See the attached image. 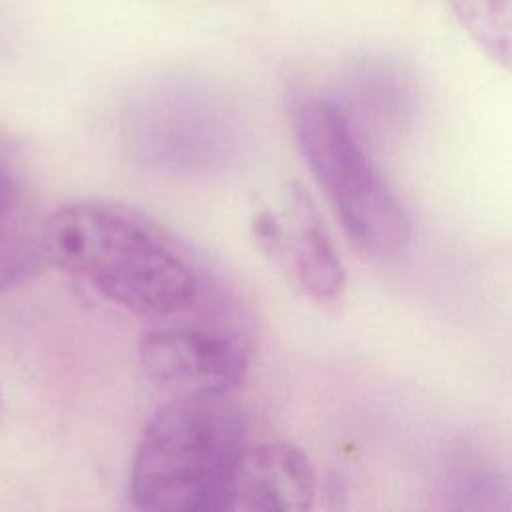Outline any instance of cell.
Listing matches in <instances>:
<instances>
[{
  "label": "cell",
  "instance_id": "cell-10",
  "mask_svg": "<svg viewBox=\"0 0 512 512\" xmlns=\"http://www.w3.org/2000/svg\"><path fill=\"white\" fill-rule=\"evenodd\" d=\"M252 236L258 242V246L262 248V252L274 256L278 252H284L286 248V240H284V230L278 224V220L274 218L272 212L268 210H260L252 216Z\"/></svg>",
  "mask_w": 512,
  "mask_h": 512
},
{
  "label": "cell",
  "instance_id": "cell-2",
  "mask_svg": "<svg viewBox=\"0 0 512 512\" xmlns=\"http://www.w3.org/2000/svg\"><path fill=\"white\" fill-rule=\"evenodd\" d=\"M246 448V418L230 394L176 396L150 418L136 444L132 502L164 512L228 510Z\"/></svg>",
  "mask_w": 512,
  "mask_h": 512
},
{
  "label": "cell",
  "instance_id": "cell-4",
  "mask_svg": "<svg viewBox=\"0 0 512 512\" xmlns=\"http://www.w3.org/2000/svg\"><path fill=\"white\" fill-rule=\"evenodd\" d=\"M138 360L150 382L176 396L230 394L246 380L250 364L242 338L196 326L144 332Z\"/></svg>",
  "mask_w": 512,
  "mask_h": 512
},
{
  "label": "cell",
  "instance_id": "cell-8",
  "mask_svg": "<svg viewBox=\"0 0 512 512\" xmlns=\"http://www.w3.org/2000/svg\"><path fill=\"white\" fill-rule=\"evenodd\" d=\"M472 42L500 68L512 72V0H448Z\"/></svg>",
  "mask_w": 512,
  "mask_h": 512
},
{
  "label": "cell",
  "instance_id": "cell-1",
  "mask_svg": "<svg viewBox=\"0 0 512 512\" xmlns=\"http://www.w3.org/2000/svg\"><path fill=\"white\" fill-rule=\"evenodd\" d=\"M42 248L48 262L132 314L172 316L198 294L192 266L166 240L106 204L74 202L56 210L42 230Z\"/></svg>",
  "mask_w": 512,
  "mask_h": 512
},
{
  "label": "cell",
  "instance_id": "cell-5",
  "mask_svg": "<svg viewBox=\"0 0 512 512\" xmlns=\"http://www.w3.org/2000/svg\"><path fill=\"white\" fill-rule=\"evenodd\" d=\"M316 472L302 448L268 442L246 448L232 480L228 510L292 512L312 508Z\"/></svg>",
  "mask_w": 512,
  "mask_h": 512
},
{
  "label": "cell",
  "instance_id": "cell-9",
  "mask_svg": "<svg viewBox=\"0 0 512 512\" xmlns=\"http://www.w3.org/2000/svg\"><path fill=\"white\" fill-rule=\"evenodd\" d=\"M44 262L42 240L36 242L20 232L0 228V292L38 274Z\"/></svg>",
  "mask_w": 512,
  "mask_h": 512
},
{
  "label": "cell",
  "instance_id": "cell-7",
  "mask_svg": "<svg viewBox=\"0 0 512 512\" xmlns=\"http://www.w3.org/2000/svg\"><path fill=\"white\" fill-rule=\"evenodd\" d=\"M438 498L454 510H512V472L476 448H452L442 460Z\"/></svg>",
  "mask_w": 512,
  "mask_h": 512
},
{
  "label": "cell",
  "instance_id": "cell-11",
  "mask_svg": "<svg viewBox=\"0 0 512 512\" xmlns=\"http://www.w3.org/2000/svg\"><path fill=\"white\" fill-rule=\"evenodd\" d=\"M20 200V184L8 164L0 158V216L10 212Z\"/></svg>",
  "mask_w": 512,
  "mask_h": 512
},
{
  "label": "cell",
  "instance_id": "cell-3",
  "mask_svg": "<svg viewBox=\"0 0 512 512\" xmlns=\"http://www.w3.org/2000/svg\"><path fill=\"white\" fill-rule=\"evenodd\" d=\"M294 130L346 236L374 258L402 254L412 240L410 214L366 152L348 110L328 96H310L296 108Z\"/></svg>",
  "mask_w": 512,
  "mask_h": 512
},
{
  "label": "cell",
  "instance_id": "cell-6",
  "mask_svg": "<svg viewBox=\"0 0 512 512\" xmlns=\"http://www.w3.org/2000/svg\"><path fill=\"white\" fill-rule=\"evenodd\" d=\"M286 212L292 262L302 290L322 304L340 300L346 290L344 264L314 200L300 182L288 186Z\"/></svg>",
  "mask_w": 512,
  "mask_h": 512
}]
</instances>
